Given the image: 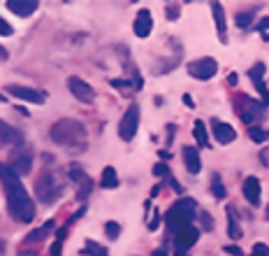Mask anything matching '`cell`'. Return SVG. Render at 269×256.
<instances>
[{"label":"cell","instance_id":"1","mask_svg":"<svg viewBox=\"0 0 269 256\" xmlns=\"http://www.w3.org/2000/svg\"><path fill=\"white\" fill-rule=\"evenodd\" d=\"M0 182L5 186V196H7V207L12 217L21 224H30L35 219V203L28 196L26 186L21 184V177L16 175L7 163H0Z\"/></svg>","mask_w":269,"mask_h":256},{"label":"cell","instance_id":"2","mask_svg":"<svg viewBox=\"0 0 269 256\" xmlns=\"http://www.w3.org/2000/svg\"><path fill=\"white\" fill-rule=\"evenodd\" d=\"M51 140L61 147H74V144H84L86 140V126L77 119H61L56 121L49 130Z\"/></svg>","mask_w":269,"mask_h":256},{"label":"cell","instance_id":"3","mask_svg":"<svg viewBox=\"0 0 269 256\" xmlns=\"http://www.w3.org/2000/svg\"><path fill=\"white\" fill-rule=\"evenodd\" d=\"M195 210H198V203H195L193 198L177 200V203L167 210V214H165L167 231H170V233H177L179 228H184V226H188V224H193V219L198 217Z\"/></svg>","mask_w":269,"mask_h":256},{"label":"cell","instance_id":"4","mask_svg":"<svg viewBox=\"0 0 269 256\" xmlns=\"http://www.w3.org/2000/svg\"><path fill=\"white\" fill-rule=\"evenodd\" d=\"M63 191V186L56 182V177L51 175V172H42L35 182V196L37 200L42 203V205H51V203H56V198L61 196Z\"/></svg>","mask_w":269,"mask_h":256},{"label":"cell","instance_id":"5","mask_svg":"<svg viewBox=\"0 0 269 256\" xmlns=\"http://www.w3.org/2000/svg\"><path fill=\"white\" fill-rule=\"evenodd\" d=\"M137 128H139V105L133 103V105L126 110V114H123V119H121V124H119L121 140L130 142V140L137 135Z\"/></svg>","mask_w":269,"mask_h":256},{"label":"cell","instance_id":"6","mask_svg":"<svg viewBox=\"0 0 269 256\" xmlns=\"http://www.w3.org/2000/svg\"><path fill=\"white\" fill-rule=\"evenodd\" d=\"M200 240V228L193 226V224H188V226L179 228L177 233H174V245H177V254L184 256L186 249H191L195 242Z\"/></svg>","mask_w":269,"mask_h":256},{"label":"cell","instance_id":"7","mask_svg":"<svg viewBox=\"0 0 269 256\" xmlns=\"http://www.w3.org/2000/svg\"><path fill=\"white\" fill-rule=\"evenodd\" d=\"M216 72H218V63H216V58H211V56L198 58V61H193V63L188 65V75L195 79H211Z\"/></svg>","mask_w":269,"mask_h":256},{"label":"cell","instance_id":"8","mask_svg":"<svg viewBox=\"0 0 269 256\" xmlns=\"http://www.w3.org/2000/svg\"><path fill=\"white\" fill-rule=\"evenodd\" d=\"M67 89H70L72 96H74L77 100H81V103H93V98H95L93 86L88 84V82H84L81 77H70L67 79Z\"/></svg>","mask_w":269,"mask_h":256},{"label":"cell","instance_id":"9","mask_svg":"<svg viewBox=\"0 0 269 256\" xmlns=\"http://www.w3.org/2000/svg\"><path fill=\"white\" fill-rule=\"evenodd\" d=\"M237 112L241 114V119L246 121H253V119H258V117H262V103H258V100H253V98H248V96H239L237 98Z\"/></svg>","mask_w":269,"mask_h":256},{"label":"cell","instance_id":"10","mask_svg":"<svg viewBox=\"0 0 269 256\" xmlns=\"http://www.w3.org/2000/svg\"><path fill=\"white\" fill-rule=\"evenodd\" d=\"M70 177H72V182L77 184V196L84 200L86 196L91 193V189H93L91 177H88V175H86L81 168H77V165H74V168H70Z\"/></svg>","mask_w":269,"mask_h":256},{"label":"cell","instance_id":"11","mask_svg":"<svg viewBox=\"0 0 269 256\" xmlns=\"http://www.w3.org/2000/svg\"><path fill=\"white\" fill-rule=\"evenodd\" d=\"M7 93L9 96H16V98L26 100V103H44V96L35 89H28V86H21V84H7Z\"/></svg>","mask_w":269,"mask_h":256},{"label":"cell","instance_id":"12","mask_svg":"<svg viewBox=\"0 0 269 256\" xmlns=\"http://www.w3.org/2000/svg\"><path fill=\"white\" fill-rule=\"evenodd\" d=\"M211 130H213V137H216L220 144H230L237 140V130H234L230 124H223V121H218V119H211Z\"/></svg>","mask_w":269,"mask_h":256},{"label":"cell","instance_id":"13","mask_svg":"<svg viewBox=\"0 0 269 256\" xmlns=\"http://www.w3.org/2000/svg\"><path fill=\"white\" fill-rule=\"evenodd\" d=\"M7 165L16 175H28V172L33 170V154H30L28 149L16 151L14 156H12V163H7Z\"/></svg>","mask_w":269,"mask_h":256},{"label":"cell","instance_id":"14","mask_svg":"<svg viewBox=\"0 0 269 256\" xmlns=\"http://www.w3.org/2000/svg\"><path fill=\"white\" fill-rule=\"evenodd\" d=\"M151 28H153V19H151V12L149 9H139L137 16H134V23H133V30L137 37H149L151 35Z\"/></svg>","mask_w":269,"mask_h":256},{"label":"cell","instance_id":"15","mask_svg":"<svg viewBox=\"0 0 269 256\" xmlns=\"http://www.w3.org/2000/svg\"><path fill=\"white\" fill-rule=\"evenodd\" d=\"M181 154H184L186 170L191 172V175H198V172L202 170V158H200V151H198V147H191V144H186Z\"/></svg>","mask_w":269,"mask_h":256},{"label":"cell","instance_id":"16","mask_svg":"<svg viewBox=\"0 0 269 256\" xmlns=\"http://www.w3.org/2000/svg\"><path fill=\"white\" fill-rule=\"evenodd\" d=\"M241 191H244V198H246L253 207L260 205V179H258V177H246V179H244Z\"/></svg>","mask_w":269,"mask_h":256},{"label":"cell","instance_id":"17","mask_svg":"<svg viewBox=\"0 0 269 256\" xmlns=\"http://www.w3.org/2000/svg\"><path fill=\"white\" fill-rule=\"evenodd\" d=\"M7 9L16 16H30L37 9L35 0H7Z\"/></svg>","mask_w":269,"mask_h":256},{"label":"cell","instance_id":"18","mask_svg":"<svg viewBox=\"0 0 269 256\" xmlns=\"http://www.w3.org/2000/svg\"><path fill=\"white\" fill-rule=\"evenodd\" d=\"M21 142V133L12 128L9 124L0 121V147H7V144H19Z\"/></svg>","mask_w":269,"mask_h":256},{"label":"cell","instance_id":"19","mask_svg":"<svg viewBox=\"0 0 269 256\" xmlns=\"http://www.w3.org/2000/svg\"><path fill=\"white\" fill-rule=\"evenodd\" d=\"M211 14L216 19V30H218V40L225 42V12H223V5L220 2H211Z\"/></svg>","mask_w":269,"mask_h":256},{"label":"cell","instance_id":"20","mask_svg":"<svg viewBox=\"0 0 269 256\" xmlns=\"http://www.w3.org/2000/svg\"><path fill=\"white\" fill-rule=\"evenodd\" d=\"M54 231V221H47L44 226H40V228H35L33 233H28L26 235V245H35V242H42L47 235Z\"/></svg>","mask_w":269,"mask_h":256},{"label":"cell","instance_id":"21","mask_svg":"<svg viewBox=\"0 0 269 256\" xmlns=\"http://www.w3.org/2000/svg\"><path fill=\"white\" fill-rule=\"evenodd\" d=\"M100 186H102V189H116V186H119V175H116V170H114L112 165H107L105 170H102Z\"/></svg>","mask_w":269,"mask_h":256},{"label":"cell","instance_id":"22","mask_svg":"<svg viewBox=\"0 0 269 256\" xmlns=\"http://www.w3.org/2000/svg\"><path fill=\"white\" fill-rule=\"evenodd\" d=\"M227 235L232 240H239L241 238V226H239V221H237V217H234L232 207H227Z\"/></svg>","mask_w":269,"mask_h":256},{"label":"cell","instance_id":"23","mask_svg":"<svg viewBox=\"0 0 269 256\" xmlns=\"http://www.w3.org/2000/svg\"><path fill=\"white\" fill-rule=\"evenodd\" d=\"M253 21H255V12H237V14H234V23H237V26H239V28H251V26H253Z\"/></svg>","mask_w":269,"mask_h":256},{"label":"cell","instance_id":"24","mask_svg":"<svg viewBox=\"0 0 269 256\" xmlns=\"http://www.w3.org/2000/svg\"><path fill=\"white\" fill-rule=\"evenodd\" d=\"M248 137L253 140V142L262 144V142H267L269 135H267V130H262L260 126H248Z\"/></svg>","mask_w":269,"mask_h":256},{"label":"cell","instance_id":"25","mask_svg":"<svg viewBox=\"0 0 269 256\" xmlns=\"http://www.w3.org/2000/svg\"><path fill=\"white\" fill-rule=\"evenodd\" d=\"M84 252H86V254H88V256H109V252H107V247H102V245H98V242H93V240H88V242H86Z\"/></svg>","mask_w":269,"mask_h":256},{"label":"cell","instance_id":"26","mask_svg":"<svg viewBox=\"0 0 269 256\" xmlns=\"http://www.w3.org/2000/svg\"><path fill=\"white\" fill-rule=\"evenodd\" d=\"M195 137H198V144H200V147H209V137H206L204 121H195Z\"/></svg>","mask_w":269,"mask_h":256},{"label":"cell","instance_id":"27","mask_svg":"<svg viewBox=\"0 0 269 256\" xmlns=\"http://www.w3.org/2000/svg\"><path fill=\"white\" fill-rule=\"evenodd\" d=\"M211 191L218 200L225 198V186H223V182H220V175H216V172L211 175Z\"/></svg>","mask_w":269,"mask_h":256},{"label":"cell","instance_id":"28","mask_svg":"<svg viewBox=\"0 0 269 256\" xmlns=\"http://www.w3.org/2000/svg\"><path fill=\"white\" fill-rule=\"evenodd\" d=\"M105 233L109 240H119V235H121V224L119 221H107L105 224Z\"/></svg>","mask_w":269,"mask_h":256},{"label":"cell","instance_id":"29","mask_svg":"<svg viewBox=\"0 0 269 256\" xmlns=\"http://www.w3.org/2000/svg\"><path fill=\"white\" fill-rule=\"evenodd\" d=\"M262 75H265V63H255L253 68L248 70V77L253 79L255 84H258V82H262Z\"/></svg>","mask_w":269,"mask_h":256},{"label":"cell","instance_id":"30","mask_svg":"<svg viewBox=\"0 0 269 256\" xmlns=\"http://www.w3.org/2000/svg\"><path fill=\"white\" fill-rule=\"evenodd\" d=\"M153 175H156V177H170V168H167V163L153 165Z\"/></svg>","mask_w":269,"mask_h":256},{"label":"cell","instance_id":"31","mask_svg":"<svg viewBox=\"0 0 269 256\" xmlns=\"http://www.w3.org/2000/svg\"><path fill=\"white\" fill-rule=\"evenodd\" d=\"M251 256H269V247L267 245H262V242H258V245H253Z\"/></svg>","mask_w":269,"mask_h":256},{"label":"cell","instance_id":"32","mask_svg":"<svg viewBox=\"0 0 269 256\" xmlns=\"http://www.w3.org/2000/svg\"><path fill=\"white\" fill-rule=\"evenodd\" d=\"M165 14H167V19H170V21L179 19V14H181V12H179V5H167V7H165Z\"/></svg>","mask_w":269,"mask_h":256},{"label":"cell","instance_id":"33","mask_svg":"<svg viewBox=\"0 0 269 256\" xmlns=\"http://www.w3.org/2000/svg\"><path fill=\"white\" fill-rule=\"evenodd\" d=\"M12 33H14V28H12V26H9V23L5 21V19H2V16H0V35L9 37V35H12Z\"/></svg>","mask_w":269,"mask_h":256},{"label":"cell","instance_id":"34","mask_svg":"<svg viewBox=\"0 0 269 256\" xmlns=\"http://www.w3.org/2000/svg\"><path fill=\"white\" fill-rule=\"evenodd\" d=\"M223 252H225V254H232V256H244V252H241V249L237 247V245H227V247L223 249Z\"/></svg>","mask_w":269,"mask_h":256},{"label":"cell","instance_id":"35","mask_svg":"<svg viewBox=\"0 0 269 256\" xmlns=\"http://www.w3.org/2000/svg\"><path fill=\"white\" fill-rule=\"evenodd\" d=\"M200 217H202V226H204L206 231H209V228H213V219H211V217H209V214H206V212H202V214H200Z\"/></svg>","mask_w":269,"mask_h":256},{"label":"cell","instance_id":"36","mask_svg":"<svg viewBox=\"0 0 269 256\" xmlns=\"http://www.w3.org/2000/svg\"><path fill=\"white\" fill-rule=\"evenodd\" d=\"M128 84H130V82H126V79H112V86L114 89H121V91L128 89Z\"/></svg>","mask_w":269,"mask_h":256},{"label":"cell","instance_id":"37","mask_svg":"<svg viewBox=\"0 0 269 256\" xmlns=\"http://www.w3.org/2000/svg\"><path fill=\"white\" fill-rule=\"evenodd\" d=\"M61 245H63L61 240L54 242V247H51V256H61Z\"/></svg>","mask_w":269,"mask_h":256},{"label":"cell","instance_id":"38","mask_svg":"<svg viewBox=\"0 0 269 256\" xmlns=\"http://www.w3.org/2000/svg\"><path fill=\"white\" fill-rule=\"evenodd\" d=\"M158 224H160V217H158V212H156V217H153V219L149 221V228H151V231H156Z\"/></svg>","mask_w":269,"mask_h":256},{"label":"cell","instance_id":"39","mask_svg":"<svg viewBox=\"0 0 269 256\" xmlns=\"http://www.w3.org/2000/svg\"><path fill=\"white\" fill-rule=\"evenodd\" d=\"M174 133H177V128L167 126V144H172V137H174Z\"/></svg>","mask_w":269,"mask_h":256},{"label":"cell","instance_id":"40","mask_svg":"<svg viewBox=\"0 0 269 256\" xmlns=\"http://www.w3.org/2000/svg\"><path fill=\"white\" fill-rule=\"evenodd\" d=\"M267 28H269V19H262V21L258 23V30H260V33H265Z\"/></svg>","mask_w":269,"mask_h":256},{"label":"cell","instance_id":"41","mask_svg":"<svg viewBox=\"0 0 269 256\" xmlns=\"http://www.w3.org/2000/svg\"><path fill=\"white\" fill-rule=\"evenodd\" d=\"M184 103H186V107H195V103H193V98L188 96V93L184 96Z\"/></svg>","mask_w":269,"mask_h":256},{"label":"cell","instance_id":"42","mask_svg":"<svg viewBox=\"0 0 269 256\" xmlns=\"http://www.w3.org/2000/svg\"><path fill=\"white\" fill-rule=\"evenodd\" d=\"M227 84H230V86L237 84V75H234V72H232V75H227Z\"/></svg>","mask_w":269,"mask_h":256},{"label":"cell","instance_id":"43","mask_svg":"<svg viewBox=\"0 0 269 256\" xmlns=\"http://www.w3.org/2000/svg\"><path fill=\"white\" fill-rule=\"evenodd\" d=\"M153 256H167V252H165V249H156V252H153Z\"/></svg>","mask_w":269,"mask_h":256},{"label":"cell","instance_id":"44","mask_svg":"<svg viewBox=\"0 0 269 256\" xmlns=\"http://www.w3.org/2000/svg\"><path fill=\"white\" fill-rule=\"evenodd\" d=\"M5 58H7V51H5L2 47H0V61H5Z\"/></svg>","mask_w":269,"mask_h":256},{"label":"cell","instance_id":"45","mask_svg":"<svg viewBox=\"0 0 269 256\" xmlns=\"http://www.w3.org/2000/svg\"><path fill=\"white\" fill-rule=\"evenodd\" d=\"M2 249H5V242H2V240H0V252H2Z\"/></svg>","mask_w":269,"mask_h":256},{"label":"cell","instance_id":"46","mask_svg":"<svg viewBox=\"0 0 269 256\" xmlns=\"http://www.w3.org/2000/svg\"><path fill=\"white\" fill-rule=\"evenodd\" d=\"M2 100H5V96H2V93H0V103H2Z\"/></svg>","mask_w":269,"mask_h":256},{"label":"cell","instance_id":"47","mask_svg":"<svg viewBox=\"0 0 269 256\" xmlns=\"http://www.w3.org/2000/svg\"><path fill=\"white\" fill-rule=\"evenodd\" d=\"M267 219H269V205H267Z\"/></svg>","mask_w":269,"mask_h":256}]
</instances>
